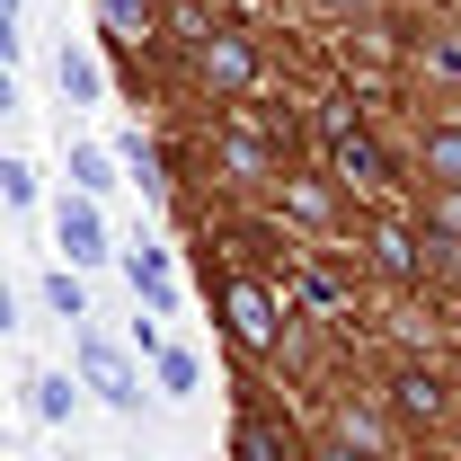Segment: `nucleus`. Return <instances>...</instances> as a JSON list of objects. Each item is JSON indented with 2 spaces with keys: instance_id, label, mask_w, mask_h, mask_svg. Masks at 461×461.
I'll return each instance as SVG.
<instances>
[{
  "instance_id": "423d86ee",
  "label": "nucleus",
  "mask_w": 461,
  "mask_h": 461,
  "mask_svg": "<svg viewBox=\"0 0 461 461\" xmlns=\"http://www.w3.org/2000/svg\"><path fill=\"white\" fill-rule=\"evenodd\" d=\"M98 18H107V36H124V45L151 36V0H98Z\"/></svg>"
},
{
  "instance_id": "39448f33",
  "label": "nucleus",
  "mask_w": 461,
  "mask_h": 461,
  "mask_svg": "<svg viewBox=\"0 0 461 461\" xmlns=\"http://www.w3.org/2000/svg\"><path fill=\"white\" fill-rule=\"evenodd\" d=\"M249 71H258V62H249V45H240V36H204V80L249 89Z\"/></svg>"
},
{
  "instance_id": "dca6fc26",
  "label": "nucleus",
  "mask_w": 461,
  "mask_h": 461,
  "mask_svg": "<svg viewBox=\"0 0 461 461\" xmlns=\"http://www.w3.org/2000/svg\"><path fill=\"white\" fill-rule=\"evenodd\" d=\"M444 230H461V204H444Z\"/></svg>"
},
{
  "instance_id": "7ed1b4c3",
  "label": "nucleus",
  "mask_w": 461,
  "mask_h": 461,
  "mask_svg": "<svg viewBox=\"0 0 461 461\" xmlns=\"http://www.w3.org/2000/svg\"><path fill=\"white\" fill-rule=\"evenodd\" d=\"M80 373H89V391H107L115 408L133 400V373H124V355H115V346H98V338H89V346H80Z\"/></svg>"
},
{
  "instance_id": "4468645a",
  "label": "nucleus",
  "mask_w": 461,
  "mask_h": 461,
  "mask_svg": "<svg viewBox=\"0 0 461 461\" xmlns=\"http://www.w3.org/2000/svg\"><path fill=\"white\" fill-rule=\"evenodd\" d=\"M240 453H249V461H276V435H267V426H240Z\"/></svg>"
},
{
  "instance_id": "2eb2a0df",
  "label": "nucleus",
  "mask_w": 461,
  "mask_h": 461,
  "mask_svg": "<svg viewBox=\"0 0 461 461\" xmlns=\"http://www.w3.org/2000/svg\"><path fill=\"white\" fill-rule=\"evenodd\" d=\"M426 169H444V177L461 169V133H444V142H435V151H426Z\"/></svg>"
},
{
  "instance_id": "1a4fd4ad",
  "label": "nucleus",
  "mask_w": 461,
  "mask_h": 461,
  "mask_svg": "<svg viewBox=\"0 0 461 461\" xmlns=\"http://www.w3.org/2000/svg\"><path fill=\"white\" fill-rule=\"evenodd\" d=\"M62 89H71V98H98V62H89V54H62Z\"/></svg>"
},
{
  "instance_id": "ddd939ff",
  "label": "nucleus",
  "mask_w": 461,
  "mask_h": 461,
  "mask_svg": "<svg viewBox=\"0 0 461 461\" xmlns=\"http://www.w3.org/2000/svg\"><path fill=\"white\" fill-rule=\"evenodd\" d=\"M45 293H54V311H62V320H89V311H80V285H71V276H54Z\"/></svg>"
},
{
  "instance_id": "9d476101",
  "label": "nucleus",
  "mask_w": 461,
  "mask_h": 461,
  "mask_svg": "<svg viewBox=\"0 0 461 461\" xmlns=\"http://www.w3.org/2000/svg\"><path fill=\"white\" fill-rule=\"evenodd\" d=\"M373 249H382V267H391V276H417V249H408L400 230H382V240H373Z\"/></svg>"
},
{
  "instance_id": "6e6552de",
  "label": "nucleus",
  "mask_w": 461,
  "mask_h": 461,
  "mask_svg": "<svg viewBox=\"0 0 461 461\" xmlns=\"http://www.w3.org/2000/svg\"><path fill=\"white\" fill-rule=\"evenodd\" d=\"M400 408H408V417H435V408H444V382H435V373H408V382H400Z\"/></svg>"
},
{
  "instance_id": "0eeeda50",
  "label": "nucleus",
  "mask_w": 461,
  "mask_h": 461,
  "mask_svg": "<svg viewBox=\"0 0 461 461\" xmlns=\"http://www.w3.org/2000/svg\"><path fill=\"white\" fill-rule=\"evenodd\" d=\"M124 267H133V285L151 293V302H169V258H160V249H133Z\"/></svg>"
},
{
  "instance_id": "f257e3e1",
  "label": "nucleus",
  "mask_w": 461,
  "mask_h": 461,
  "mask_svg": "<svg viewBox=\"0 0 461 461\" xmlns=\"http://www.w3.org/2000/svg\"><path fill=\"white\" fill-rule=\"evenodd\" d=\"M329 160H338V177H355V186H373V177H391V160L346 124V115H329Z\"/></svg>"
},
{
  "instance_id": "f8f14e48",
  "label": "nucleus",
  "mask_w": 461,
  "mask_h": 461,
  "mask_svg": "<svg viewBox=\"0 0 461 461\" xmlns=\"http://www.w3.org/2000/svg\"><path fill=\"white\" fill-rule=\"evenodd\" d=\"M36 417H71V382L45 373V382H36Z\"/></svg>"
},
{
  "instance_id": "20e7f679",
  "label": "nucleus",
  "mask_w": 461,
  "mask_h": 461,
  "mask_svg": "<svg viewBox=\"0 0 461 461\" xmlns=\"http://www.w3.org/2000/svg\"><path fill=\"white\" fill-rule=\"evenodd\" d=\"M230 329H240V346H267V338H276V311H267V293H258V285H230Z\"/></svg>"
},
{
  "instance_id": "9b49d317",
  "label": "nucleus",
  "mask_w": 461,
  "mask_h": 461,
  "mask_svg": "<svg viewBox=\"0 0 461 461\" xmlns=\"http://www.w3.org/2000/svg\"><path fill=\"white\" fill-rule=\"evenodd\" d=\"M160 382H169V391H195V355H177V346H160Z\"/></svg>"
},
{
  "instance_id": "f03ea898",
  "label": "nucleus",
  "mask_w": 461,
  "mask_h": 461,
  "mask_svg": "<svg viewBox=\"0 0 461 461\" xmlns=\"http://www.w3.org/2000/svg\"><path fill=\"white\" fill-rule=\"evenodd\" d=\"M54 230H62V249H71V267L107 258V230H98V213H89V204H62V213H54Z\"/></svg>"
}]
</instances>
